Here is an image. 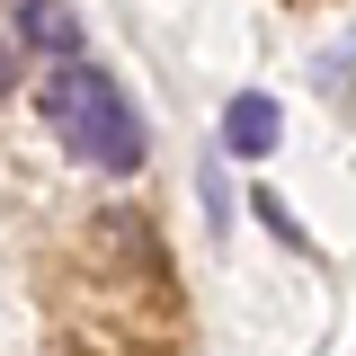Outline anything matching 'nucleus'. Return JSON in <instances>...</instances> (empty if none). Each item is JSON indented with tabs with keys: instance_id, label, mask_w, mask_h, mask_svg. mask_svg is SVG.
<instances>
[{
	"instance_id": "nucleus-1",
	"label": "nucleus",
	"mask_w": 356,
	"mask_h": 356,
	"mask_svg": "<svg viewBox=\"0 0 356 356\" xmlns=\"http://www.w3.org/2000/svg\"><path fill=\"white\" fill-rule=\"evenodd\" d=\"M36 116L72 152H81L89 170H107V178H125V170H143V125H134V107H125V89L107 81L98 63H63L54 81L36 89Z\"/></svg>"
},
{
	"instance_id": "nucleus-2",
	"label": "nucleus",
	"mask_w": 356,
	"mask_h": 356,
	"mask_svg": "<svg viewBox=\"0 0 356 356\" xmlns=\"http://www.w3.org/2000/svg\"><path fill=\"white\" fill-rule=\"evenodd\" d=\"M276 134H285V116H276V98H267V89H241V98L222 107V152H232V161H267V152H276Z\"/></svg>"
},
{
	"instance_id": "nucleus-3",
	"label": "nucleus",
	"mask_w": 356,
	"mask_h": 356,
	"mask_svg": "<svg viewBox=\"0 0 356 356\" xmlns=\"http://www.w3.org/2000/svg\"><path fill=\"white\" fill-rule=\"evenodd\" d=\"M18 36L54 63H81V9L72 0H18Z\"/></svg>"
},
{
	"instance_id": "nucleus-4",
	"label": "nucleus",
	"mask_w": 356,
	"mask_h": 356,
	"mask_svg": "<svg viewBox=\"0 0 356 356\" xmlns=\"http://www.w3.org/2000/svg\"><path fill=\"white\" fill-rule=\"evenodd\" d=\"M259 222H267V232H276V241H285V250H303V232H294V214H285L276 196H259Z\"/></svg>"
},
{
	"instance_id": "nucleus-5",
	"label": "nucleus",
	"mask_w": 356,
	"mask_h": 356,
	"mask_svg": "<svg viewBox=\"0 0 356 356\" xmlns=\"http://www.w3.org/2000/svg\"><path fill=\"white\" fill-rule=\"evenodd\" d=\"M9 72H18V63H9V36H0V89H9Z\"/></svg>"
}]
</instances>
